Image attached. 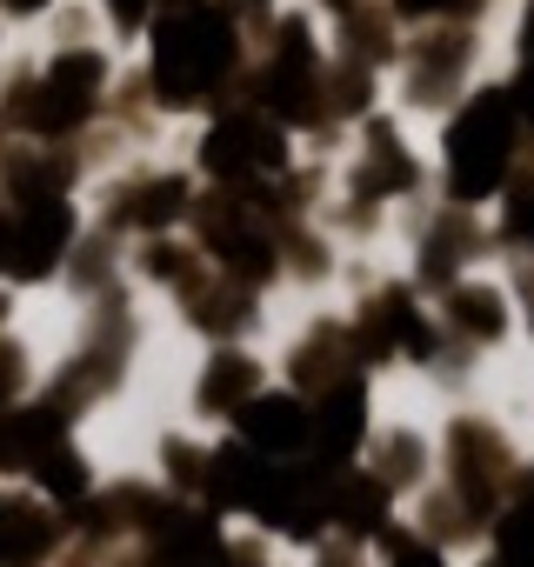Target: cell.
<instances>
[{"mask_svg": "<svg viewBox=\"0 0 534 567\" xmlns=\"http://www.w3.org/2000/svg\"><path fill=\"white\" fill-rule=\"evenodd\" d=\"M227 61H234L227 21H220V14H181V21H167L161 41H154V87H161V101L187 107V101H201V94L227 74Z\"/></svg>", "mask_w": 534, "mask_h": 567, "instance_id": "obj_1", "label": "cell"}, {"mask_svg": "<svg viewBox=\"0 0 534 567\" xmlns=\"http://www.w3.org/2000/svg\"><path fill=\"white\" fill-rule=\"evenodd\" d=\"M507 141H514V101L507 94H481L454 121V134H448V174H454V194L461 200L494 194V181L507 167Z\"/></svg>", "mask_w": 534, "mask_h": 567, "instance_id": "obj_2", "label": "cell"}, {"mask_svg": "<svg viewBox=\"0 0 534 567\" xmlns=\"http://www.w3.org/2000/svg\"><path fill=\"white\" fill-rule=\"evenodd\" d=\"M68 227H74V214L54 194H28V207L8 214V254H0V267H14L28 280L48 274L61 260V247H68Z\"/></svg>", "mask_w": 534, "mask_h": 567, "instance_id": "obj_3", "label": "cell"}, {"mask_svg": "<svg viewBox=\"0 0 534 567\" xmlns=\"http://www.w3.org/2000/svg\"><path fill=\"white\" fill-rule=\"evenodd\" d=\"M94 87H101V61H94V54H61L54 74L34 87V101H28L21 114H28V127L61 134V127H74V121L94 107Z\"/></svg>", "mask_w": 534, "mask_h": 567, "instance_id": "obj_4", "label": "cell"}, {"mask_svg": "<svg viewBox=\"0 0 534 567\" xmlns=\"http://www.w3.org/2000/svg\"><path fill=\"white\" fill-rule=\"evenodd\" d=\"M207 174L220 181H240V174H267V167H281V134L275 127H260V121H220L201 147Z\"/></svg>", "mask_w": 534, "mask_h": 567, "instance_id": "obj_5", "label": "cell"}, {"mask_svg": "<svg viewBox=\"0 0 534 567\" xmlns=\"http://www.w3.org/2000/svg\"><path fill=\"white\" fill-rule=\"evenodd\" d=\"M240 434H247L254 454H295L308 441V414L288 394H267V401H247L240 408Z\"/></svg>", "mask_w": 534, "mask_h": 567, "instance_id": "obj_6", "label": "cell"}, {"mask_svg": "<svg viewBox=\"0 0 534 567\" xmlns=\"http://www.w3.org/2000/svg\"><path fill=\"white\" fill-rule=\"evenodd\" d=\"M361 427H368V401H361L355 381H341V388L321 401V414L308 421V434H315V447H321L328 461H348L355 441H361Z\"/></svg>", "mask_w": 534, "mask_h": 567, "instance_id": "obj_7", "label": "cell"}, {"mask_svg": "<svg viewBox=\"0 0 534 567\" xmlns=\"http://www.w3.org/2000/svg\"><path fill=\"white\" fill-rule=\"evenodd\" d=\"M454 467H461V494H468L474 507H487V494L501 487L507 454H501L494 434H481V427H454Z\"/></svg>", "mask_w": 534, "mask_h": 567, "instance_id": "obj_8", "label": "cell"}, {"mask_svg": "<svg viewBox=\"0 0 534 567\" xmlns=\"http://www.w3.org/2000/svg\"><path fill=\"white\" fill-rule=\"evenodd\" d=\"M381 514H388V487L368 481V474H348V481L328 494V520H341L348 534H374Z\"/></svg>", "mask_w": 534, "mask_h": 567, "instance_id": "obj_9", "label": "cell"}, {"mask_svg": "<svg viewBox=\"0 0 534 567\" xmlns=\"http://www.w3.org/2000/svg\"><path fill=\"white\" fill-rule=\"evenodd\" d=\"M254 394V361H240V354H220L214 368H207V381H201V408H240Z\"/></svg>", "mask_w": 534, "mask_h": 567, "instance_id": "obj_10", "label": "cell"}, {"mask_svg": "<svg viewBox=\"0 0 534 567\" xmlns=\"http://www.w3.org/2000/svg\"><path fill=\"white\" fill-rule=\"evenodd\" d=\"M454 321L468 328V334H481V341H494L501 328H507V315H501V295H487V288H454Z\"/></svg>", "mask_w": 534, "mask_h": 567, "instance_id": "obj_11", "label": "cell"}, {"mask_svg": "<svg viewBox=\"0 0 534 567\" xmlns=\"http://www.w3.org/2000/svg\"><path fill=\"white\" fill-rule=\"evenodd\" d=\"M494 540H501V560L507 567H534V487L514 501V514L494 527Z\"/></svg>", "mask_w": 534, "mask_h": 567, "instance_id": "obj_12", "label": "cell"}, {"mask_svg": "<svg viewBox=\"0 0 534 567\" xmlns=\"http://www.w3.org/2000/svg\"><path fill=\"white\" fill-rule=\"evenodd\" d=\"M181 200H187V187H181V181H147V187L127 200V214H134L141 227H161V220H174V214H181Z\"/></svg>", "mask_w": 534, "mask_h": 567, "instance_id": "obj_13", "label": "cell"}, {"mask_svg": "<svg viewBox=\"0 0 534 567\" xmlns=\"http://www.w3.org/2000/svg\"><path fill=\"white\" fill-rule=\"evenodd\" d=\"M34 474H41V487H48V494H61V501H74V494L88 487V467H81V461L61 447V441H54V447L34 461Z\"/></svg>", "mask_w": 534, "mask_h": 567, "instance_id": "obj_14", "label": "cell"}, {"mask_svg": "<svg viewBox=\"0 0 534 567\" xmlns=\"http://www.w3.org/2000/svg\"><path fill=\"white\" fill-rule=\"evenodd\" d=\"M388 547H394V567H441L434 547H414L408 534H388Z\"/></svg>", "mask_w": 534, "mask_h": 567, "instance_id": "obj_15", "label": "cell"}, {"mask_svg": "<svg viewBox=\"0 0 534 567\" xmlns=\"http://www.w3.org/2000/svg\"><path fill=\"white\" fill-rule=\"evenodd\" d=\"M14 381H21V354H0V401L14 394Z\"/></svg>", "mask_w": 534, "mask_h": 567, "instance_id": "obj_16", "label": "cell"}, {"mask_svg": "<svg viewBox=\"0 0 534 567\" xmlns=\"http://www.w3.org/2000/svg\"><path fill=\"white\" fill-rule=\"evenodd\" d=\"M141 14H147V0H114V21H121V28H134Z\"/></svg>", "mask_w": 534, "mask_h": 567, "instance_id": "obj_17", "label": "cell"}, {"mask_svg": "<svg viewBox=\"0 0 534 567\" xmlns=\"http://www.w3.org/2000/svg\"><path fill=\"white\" fill-rule=\"evenodd\" d=\"M441 8H461V0H401V14H441Z\"/></svg>", "mask_w": 534, "mask_h": 567, "instance_id": "obj_18", "label": "cell"}, {"mask_svg": "<svg viewBox=\"0 0 534 567\" xmlns=\"http://www.w3.org/2000/svg\"><path fill=\"white\" fill-rule=\"evenodd\" d=\"M8 8H14V14H41V8H48V0H8Z\"/></svg>", "mask_w": 534, "mask_h": 567, "instance_id": "obj_19", "label": "cell"}, {"mask_svg": "<svg viewBox=\"0 0 534 567\" xmlns=\"http://www.w3.org/2000/svg\"><path fill=\"white\" fill-rule=\"evenodd\" d=\"M527 74H534V8H527Z\"/></svg>", "mask_w": 534, "mask_h": 567, "instance_id": "obj_20", "label": "cell"}, {"mask_svg": "<svg viewBox=\"0 0 534 567\" xmlns=\"http://www.w3.org/2000/svg\"><path fill=\"white\" fill-rule=\"evenodd\" d=\"M494 567H507V560H494Z\"/></svg>", "mask_w": 534, "mask_h": 567, "instance_id": "obj_21", "label": "cell"}]
</instances>
